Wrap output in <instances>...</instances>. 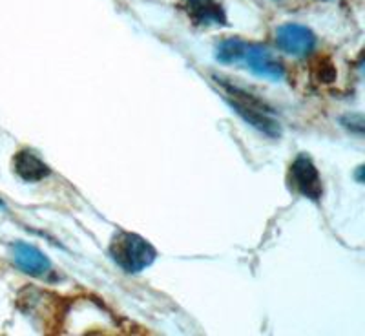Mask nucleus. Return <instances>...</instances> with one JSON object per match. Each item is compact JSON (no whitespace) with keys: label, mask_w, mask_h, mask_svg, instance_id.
<instances>
[{"label":"nucleus","mask_w":365,"mask_h":336,"mask_svg":"<svg viewBox=\"0 0 365 336\" xmlns=\"http://www.w3.org/2000/svg\"><path fill=\"white\" fill-rule=\"evenodd\" d=\"M13 170L26 183L42 181V179L50 175V166L46 165L31 150H21L13 158Z\"/></svg>","instance_id":"0eeeda50"},{"label":"nucleus","mask_w":365,"mask_h":336,"mask_svg":"<svg viewBox=\"0 0 365 336\" xmlns=\"http://www.w3.org/2000/svg\"><path fill=\"white\" fill-rule=\"evenodd\" d=\"M241 61L247 64V68L254 75L263 77V79L278 81L285 73L283 64L279 63L278 58H274V55L262 44H247L245 55H243Z\"/></svg>","instance_id":"39448f33"},{"label":"nucleus","mask_w":365,"mask_h":336,"mask_svg":"<svg viewBox=\"0 0 365 336\" xmlns=\"http://www.w3.org/2000/svg\"><path fill=\"white\" fill-rule=\"evenodd\" d=\"M0 207H2V201H0Z\"/></svg>","instance_id":"9d476101"},{"label":"nucleus","mask_w":365,"mask_h":336,"mask_svg":"<svg viewBox=\"0 0 365 336\" xmlns=\"http://www.w3.org/2000/svg\"><path fill=\"white\" fill-rule=\"evenodd\" d=\"M13 262L22 273L29 274V276H37V278H42L51 270V263L46 258V254L41 253L37 247L22 243V241L15 243V247H13Z\"/></svg>","instance_id":"423d86ee"},{"label":"nucleus","mask_w":365,"mask_h":336,"mask_svg":"<svg viewBox=\"0 0 365 336\" xmlns=\"http://www.w3.org/2000/svg\"><path fill=\"white\" fill-rule=\"evenodd\" d=\"M110 256L120 269L135 274L152 265L158 254L145 238L132 233H119L110 243Z\"/></svg>","instance_id":"f03ea898"},{"label":"nucleus","mask_w":365,"mask_h":336,"mask_svg":"<svg viewBox=\"0 0 365 336\" xmlns=\"http://www.w3.org/2000/svg\"><path fill=\"white\" fill-rule=\"evenodd\" d=\"M291 185L309 200L318 201L322 198V194H324L322 179H319L318 168L309 156H298L291 165Z\"/></svg>","instance_id":"20e7f679"},{"label":"nucleus","mask_w":365,"mask_h":336,"mask_svg":"<svg viewBox=\"0 0 365 336\" xmlns=\"http://www.w3.org/2000/svg\"><path fill=\"white\" fill-rule=\"evenodd\" d=\"M188 17L194 24L220 26L227 24L223 6L217 0H187Z\"/></svg>","instance_id":"6e6552de"},{"label":"nucleus","mask_w":365,"mask_h":336,"mask_svg":"<svg viewBox=\"0 0 365 336\" xmlns=\"http://www.w3.org/2000/svg\"><path fill=\"white\" fill-rule=\"evenodd\" d=\"M247 50V42L241 39H227L216 48V58L223 64L240 63Z\"/></svg>","instance_id":"1a4fd4ad"},{"label":"nucleus","mask_w":365,"mask_h":336,"mask_svg":"<svg viewBox=\"0 0 365 336\" xmlns=\"http://www.w3.org/2000/svg\"><path fill=\"white\" fill-rule=\"evenodd\" d=\"M276 44L292 57H305L316 48V35L307 26L287 22L276 29Z\"/></svg>","instance_id":"7ed1b4c3"},{"label":"nucleus","mask_w":365,"mask_h":336,"mask_svg":"<svg viewBox=\"0 0 365 336\" xmlns=\"http://www.w3.org/2000/svg\"><path fill=\"white\" fill-rule=\"evenodd\" d=\"M217 83L223 88L225 97L234 108V112L240 113L250 126L263 132L265 136L279 137L282 128H279L278 121L274 119L272 110L269 106H265L262 101L254 97L252 93H249V91L241 90V88L234 86L230 83H225L223 79H217Z\"/></svg>","instance_id":"f257e3e1"}]
</instances>
